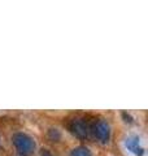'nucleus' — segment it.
Returning <instances> with one entry per match:
<instances>
[{
	"label": "nucleus",
	"instance_id": "7ed1b4c3",
	"mask_svg": "<svg viewBox=\"0 0 148 156\" xmlns=\"http://www.w3.org/2000/svg\"><path fill=\"white\" fill-rule=\"evenodd\" d=\"M93 133H95V136L100 140L101 143H107L108 140H109V136H111L109 124H108L105 120H99L95 124Z\"/></svg>",
	"mask_w": 148,
	"mask_h": 156
},
{
	"label": "nucleus",
	"instance_id": "20e7f679",
	"mask_svg": "<svg viewBox=\"0 0 148 156\" xmlns=\"http://www.w3.org/2000/svg\"><path fill=\"white\" fill-rule=\"evenodd\" d=\"M126 147L136 156L144 155V148L139 146V138H138V136H130V138H127L126 139Z\"/></svg>",
	"mask_w": 148,
	"mask_h": 156
},
{
	"label": "nucleus",
	"instance_id": "0eeeda50",
	"mask_svg": "<svg viewBox=\"0 0 148 156\" xmlns=\"http://www.w3.org/2000/svg\"><path fill=\"white\" fill-rule=\"evenodd\" d=\"M122 116L125 117V121H126V122H132V119H131V116H130V115H127L126 112H123V113H122Z\"/></svg>",
	"mask_w": 148,
	"mask_h": 156
},
{
	"label": "nucleus",
	"instance_id": "423d86ee",
	"mask_svg": "<svg viewBox=\"0 0 148 156\" xmlns=\"http://www.w3.org/2000/svg\"><path fill=\"white\" fill-rule=\"evenodd\" d=\"M48 135H49V138H51L52 140H58V139H60V136H61L57 129H49Z\"/></svg>",
	"mask_w": 148,
	"mask_h": 156
},
{
	"label": "nucleus",
	"instance_id": "f03ea898",
	"mask_svg": "<svg viewBox=\"0 0 148 156\" xmlns=\"http://www.w3.org/2000/svg\"><path fill=\"white\" fill-rule=\"evenodd\" d=\"M70 128L72 133L79 139H86L87 138V134H88V126L86 124V121L83 119H73L70 121Z\"/></svg>",
	"mask_w": 148,
	"mask_h": 156
},
{
	"label": "nucleus",
	"instance_id": "6e6552de",
	"mask_svg": "<svg viewBox=\"0 0 148 156\" xmlns=\"http://www.w3.org/2000/svg\"><path fill=\"white\" fill-rule=\"evenodd\" d=\"M41 156H52V155L49 154L47 150H43V151H42V154H41Z\"/></svg>",
	"mask_w": 148,
	"mask_h": 156
},
{
	"label": "nucleus",
	"instance_id": "39448f33",
	"mask_svg": "<svg viewBox=\"0 0 148 156\" xmlns=\"http://www.w3.org/2000/svg\"><path fill=\"white\" fill-rule=\"evenodd\" d=\"M70 156H92L90 150H88L87 147H76L72 152H70Z\"/></svg>",
	"mask_w": 148,
	"mask_h": 156
},
{
	"label": "nucleus",
	"instance_id": "f257e3e1",
	"mask_svg": "<svg viewBox=\"0 0 148 156\" xmlns=\"http://www.w3.org/2000/svg\"><path fill=\"white\" fill-rule=\"evenodd\" d=\"M12 140H13V144L16 146L18 152H21L23 155H29L35 150V142H34L31 136H29L27 134L16 133L12 136Z\"/></svg>",
	"mask_w": 148,
	"mask_h": 156
}]
</instances>
